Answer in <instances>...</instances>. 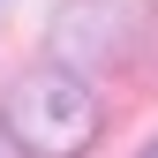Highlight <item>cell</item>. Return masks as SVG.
<instances>
[{"label": "cell", "mask_w": 158, "mask_h": 158, "mask_svg": "<svg viewBox=\"0 0 158 158\" xmlns=\"http://www.w3.org/2000/svg\"><path fill=\"white\" fill-rule=\"evenodd\" d=\"M8 135L30 158H83L98 135V98L68 68H30L8 90Z\"/></svg>", "instance_id": "obj_1"}, {"label": "cell", "mask_w": 158, "mask_h": 158, "mask_svg": "<svg viewBox=\"0 0 158 158\" xmlns=\"http://www.w3.org/2000/svg\"><path fill=\"white\" fill-rule=\"evenodd\" d=\"M143 30V0H68L60 15H53L45 45L60 53V68H98V60H121L128 38Z\"/></svg>", "instance_id": "obj_2"}, {"label": "cell", "mask_w": 158, "mask_h": 158, "mask_svg": "<svg viewBox=\"0 0 158 158\" xmlns=\"http://www.w3.org/2000/svg\"><path fill=\"white\" fill-rule=\"evenodd\" d=\"M15 151H23V143L8 135V113H0V158H15Z\"/></svg>", "instance_id": "obj_3"}, {"label": "cell", "mask_w": 158, "mask_h": 158, "mask_svg": "<svg viewBox=\"0 0 158 158\" xmlns=\"http://www.w3.org/2000/svg\"><path fill=\"white\" fill-rule=\"evenodd\" d=\"M143 158H158V143H151V151H143Z\"/></svg>", "instance_id": "obj_4"}]
</instances>
